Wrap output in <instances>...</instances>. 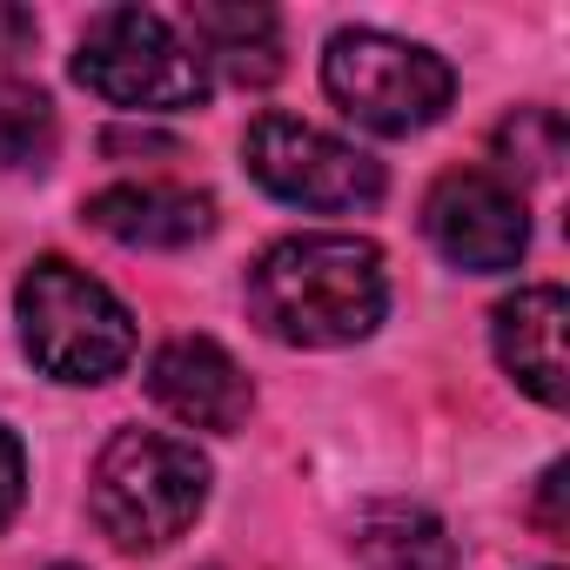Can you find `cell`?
I'll return each instance as SVG.
<instances>
[{
    "label": "cell",
    "instance_id": "cell-1",
    "mask_svg": "<svg viewBox=\"0 0 570 570\" xmlns=\"http://www.w3.org/2000/svg\"><path fill=\"white\" fill-rule=\"evenodd\" d=\"M390 309L383 248L363 235H282L248 268V316L289 350L363 343Z\"/></svg>",
    "mask_w": 570,
    "mask_h": 570
},
{
    "label": "cell",
    "instance_id": "cell-2",
    "mask_svg": "<svg viewBox=\"0 0 570 570\" xmlns=\"http://www.w3.org/2000/svg\"><path fill=\"white\" fill-rule=\"evenodd\" d=\"M208 503V456L161 430H115L88 476V517L115 550H168Z\"/></svg>",
    "mask_w": 570,
    "mask_h": 570
},
{
    "label": "cell",
    "instance_id": "cell-3",
    "mask_svg": "<svg viewBox=\"0 0 570 570\" xmlns=\"http://www.w3.org/2000/svg\"><path fill=\"white\" fill-rule=\"evenodd\" d=\"M21 343L41 376L95 390L115 383L135 356V316L108 282L75 268L68 255H41L21 275Z\"/></svg>",
    "mask_w": 570,
    "mask_h": 570
},
{
    "label": "cell",
    "instance_id": "cell-4",
    "mask_svg": "<svg viewBox=\"0 0 570 570\" xmlns=\"http://www.w3.org/2000/svg\"><path fill=\"white\" fill-rule=\"evenodd\" d=\"M75 81L88 95H101L108 108H128V115H181V108L208 101L202 55L155 8H101L81 28Z\"/></svg>",
    "mask_w": 570,
    "mask_h": 570
},
{
    "label": "cell",
    "instance_id": "cell-5",
    "mask_svg": "<svg viewBox=\"0 0 570 570\" xmlns=\"http://www.w3.org/2000/svg\"><path fill=\"white\" fill-rule=\"evenodd\" d=\"M323 88L356 128L416 135V128L443 121V108L456 95V75H450L443 55H430L416 41H396L383 28H343L323 48Z\"/></svg>",
    "mask_w": 570,
    "mask_h": 570
},
{
    "label": "cell",
    "instance_id": "cell-6",
    "mask_svg": "<svg viewBox=\"0 0 570 570\" xmlns=\"http://www.w3.org/2000/svg\"><path fill=\"white\" fill-rule=\"evenodd\" d=\"M242 161L275 202H296V208L350 215V208L383 202V161L363 155L356 141H336V135L296 121V115H255L242 135Z\"/></svg>",
    "mask_w": 570,
    "mask_h": 570
},
{
    "label": "cell",
    "instance_id": "cell-7",
    "mask_svg": "<svg viewBox=\"0 0 570 570\" xmlns=\"http://www.w3.org/2000/svg\"><path fill=\"white\" fill-rule=\"evenodd\" d=\"M423 235L436 242V255L450 268L503 275L530 248V215H523V195L503 175H490V168H450L423 195Z\"/></svg>",
    "mask_w": 570,
    "mask_h": 570
},
{
    "label": "cell",
    "instance_id": "cell-8",
    "mask_svg": "<svg viewBox=\"0 0 570 570\" xmlns=\"http://www.w3.org/2000/svg\"><path fill=\"white\" fill-rule=\"evenodd\" d=\"M148 396H155L175 423L215 430V436H235V430L248 423V410H255V390H248L242 363H235L222 343H208V336H175V343H161L155 363H148Z\"/></svg>",
    "mask_w": 570,
    "mask_h": 570
},
{
    "label": "cell",
    "instance_id": "cell-9",
    "mask_svg": "<svg viewBox=\"0 0 570 570\" xmlns=\"http://www.w3.org/2000/svg\"><path fill=\"white\" fill-rule=\"evenodd\" d=\"M563 323H570V303H563L557 282H530V289L503 296L497 316H490L497 363L543 410H563V396H570V376H563Z\"/></svg>",
    "mask_w": 570,
    "mask_h": 570
},
{
    "label": "cell",
    "instance_id": "cell-10",
    "mask_svg": "<svg viewBox=\"0 0 570 570\" xmlns=\"http://www.w3.org/2000/svg\"><path fill=\"white\" fill-rule=\"evenodd\" d=\"M81 215L128 248H188L215 228V202L202 188H175V181H115V188L88 195Z\"/></svg>",
    "mask_w": 570,
    "mask_h": 570
},
{
    "label": "cell",
    "instance_id": "cell-11",
    "mask_svg": "<svg viewBox=\"0 0 570 570\" xmlns=\"http://www.w3.org/2000/svg\"><path fill=\"white\" fill-rule=\"evenodd\" d=\"M188 48L202 55V68H222L242 88H268L282 75V21L248 0H195L188 8Z\"/></svg>",
    "mask_w": 570,
    "mask_h": 570
},
{
    "label": "cell",
    "instance_id": "cell-12",
    "mask_svg": "<svg viewBox=\"0 0 570 570\" xmlns=\"http://www.w3.org/2000/svg\"><path fill=\"white\" fill-rule=\"evenodd\" d=\"M363 570H456V537L423 503H370L356 517Z\"/></svg>",
    "mask_w": 570,
    "mask_h": 570
},
{
    "label": "cell",
    "instance_id": "cell-13",
    "mask_svg": "<svg viewBox=\"0 0 570 570\" xmlns=\"http://www.w3.org/2000/svg\"><path fill=\"white\" fill-rule=\"evenodd\" d=\"M55 141H61L55 101L21 75H0V168L8 175H41L55 161Z\"/></svg>",
    "mask_w": 570,
    "mask_h": 570
},
{
    "label": "cell",
    "instance_id": "cell-14",
    "mask_svg": "<svg viewBox=\"0 0 570 570\" xmlns=\"http://www.w3.org/2000/svg\"><path fill=\"white\" fill-rule=\"evenodd\" d=\"M497 155L510 175L523 181H550L570 155V135H563V115L557 108H517L503 128H497Z\"/></svg>",
    "mask_w": 570,
    "mask_h": 570
},
{
    "label": "cell",
    "instance_id": "cell-15",
    "mask_svg": "<svg viewBox=\"0 0 570 570\" xmlns=\"http://www.w3.org/2000/svg\"><path fill=\"white\" fill-rule=\"evenodd\" d=\"M21 497H28V456H21V436L14 430H0V530L14 523Z\"/></svg>",
    "mask_w": 570,
    "mask_h": 570
},
{
    "label": "cell",
    "instance_id": "cell-16",
    "mask_svg": "<svg viewBox=\"0 0 570 570\" xmlns=\"http://www.w3.org/2000/svg\"><path fill=\"white\" fill-rule=\"evenodd\" d=\"M563 476H570V463H550V470H543V497H537V523H543L550 537L570 530V523H563Z\"/></svg>",
    "mask_w": 570,
    "mask_h": 570
},
{
    "label": "cell",
    "instance_id": "cell-17",
    "mask_svg": "<svg viewBox=\"0 0 570 570\" xmlns=\"http://www.w3.org/2000/svg\"><path fill=\"white\" fill-rule=\"evenodd\" d=\"M35 14L28 8H8V0H0V61H8V55H28L35 48Z\"/></svg>",
    "mask_w": 570,
    "mask_h": 570
},
{
    "label": "cell",
    "instance_id": "cell-18",
    "mask_svg": "<svg viewBox=\"0 0 570 570\" xmlns=\"http://www.w3.org/2000/svg\"><path fill=\"white\" fill-rule=\"evenodd\" d=\"M48 570H81V563H48Z\"/></svg>",
    "mask_w": 570,
    "mask_h": 570
}]
</instances>
